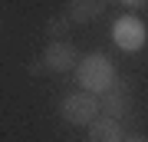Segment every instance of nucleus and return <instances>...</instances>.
Returning a JSON list of instances; mask_svg holds the SVG:
<instances>
[{
    "label": "nucleus",
    "mask_w": 148,
    "mask_h": 142,
    "mask_svg": "<svg viewBox=\"0 0 148 142\" xmlns=\"http://www.w3.org/2000/svg\"><path fill=\"white\" fill-rule=\"evenodd\" d=\"M122 142H148V139H145V136H125Z\"/></svg>",
    "instance_id": "nucleus-10"
},
{
    "label": "nucleus",
    "mask_w": 148,
    "mask_h": 142,
    "mask_svg": "<svg viewBox=\"0 0 148 142\" xmlns=\"http://www.w3.org/2000/svg\"><path fill=\"white\" fill-rule=\"evenodd\" d=\"M106 7H109V0H69L66 3V17H69V23H95L102 13H106Z\"/></svg>",
    "instance_id": "nucleus-6"
},
{
    "label": "nucleus",
    "mask_w": 148,
    "mask_h": 142,
    "mask_svg": "<svg viewBox=\"0 0 148 142\" xmlns=\"http://www.w3.org/2000/svg\"><path fill=\"white\" fill-rule=\"evenodd\" d=\"M125 132H122V122L119 119H109V116H99L89 126V142H122Z\"/></svg>",
    "instance_id": "nucleus-7"
},
{
    "label": "nucleus",
    "mask_w": 148,
    "mask_h": 142,
    "mask_svg": "<svg viewBox=\"0 0 148 142\" xmlns=\"http://www.w3.org/2000/svg\"><path fill=\"white\" fill-rule=\"evenodd\" d=\"M79 50L73 46L69 40H49V46L43 50L40 63L43 69H49V73H73L76 66H79Z\"/></svg>",
    "instance_id": "nucleus-4"
},
{
    "label": "nucleus",
    "mask_w": 148,
    "mask_h": 142,
    "mask_svg": "<svg viewBox=\"0 0 148 142\" xmlns=\"http://www.w3.org/2000/svg\"><path fill=\"white\" fill-rule=\"evenodd\" d=\"M148 40V30L145 23L138 20L135 13H122L115 23H112V43L122 50V53H138Z\"/></svg>",
    "instance_id": "nucleus-3"
},
{
    "label": "nucleus",
    "mask_w": 148,
    "mask_h": 142,
    "mask_svg": "<svg viewBox=\"0 0 148 142\" xmlns=\"http://www.w3.org/2000/svg\"><path fill=\"white\" fill-rule=\"evenodd\" d=\"M99 109H102L99 116H109V119H119L122 122V116H128V109H132V86L115 79L112 89L99 96Z\"/></svg>",
    "instance_id": "nucleus-5"
},
{
    "label": "nucleus",
    "mask_w": 148,
    "mask_h": 142,
    "mask_svg": "<svg viewBox=\"0 0 148 142\" xmlns=\"http://www.w3.org/2000/svg\"><path fill=\"white\" fill-rule=\"evenodd\" d=\"M115 3H122L128 13H132V10H142V7H148V0H115Z\"/></svg>",
    "instance_id": "nucleus-9"
},
{
    "label": "nucleus",
    "mask_w": 148,
    "mask_h": 142,
    "mask_svg": "<svg viewBox=\"0 0 148 142\" xmlns=\"http://www.w3.org/2000/svg\"><path fill=\"white\" fill-rule=\"evenodd\" d=\"M99 96H92V93H69L66 99H63V106H59V116H63L69 126H86L89 129L95 119H99Z\"/></svg>",
    "instance_id": "nucleus-2"
},
{
    "label": "nucleus",
    "mask_w": 148,
    "mask_h": 142,
    "mask_svg": "<svg viewBox=\"0 0 148 142\" xmlns=\"http://www.w3.org/2000/svg\"><path fill=\"white\" fill-rule=\"evenodd\" d=\"M115 63L106 56V53H86L76 66V83H79L82 93H92V96H102L112 89L115 83Z\"/></svg>",
    "instance_id": "nucleus-1"
},
{
    "label": "nucleus",
    "mask_w": 148,
    "mask_h": 142,
    "mask_svg": "<svg viewBox=\"0 0 148 142\" xmlns=\"http://www.w3.org/2000/svg\"><path fill=\"white\" fill-rule=\"evenodd\" d=\"M69 30H73V23H69L66 13H56V17L46 20V37H49V40H66Z\"/></svg>",
    "instance_id": "nucleus-8"
}]
</instances>
